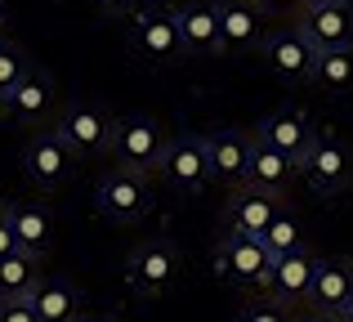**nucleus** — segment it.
Wrapping results in <instances>:
<instances>
[{
  "label": "nucleus",
  "instance_id": "1",
  "mask_svg": "<svg viewBox=\"0 0 353 322\" xmlns=\"http://www.w3.org/2000/svg\"><path fill=\"white\" fill-rule=\"evenodd\" d=\"M295 174H304V183H309L313 192H322V197H331V192H345L353 183V148L340 134H322L309 143V152L300 157L295 165Z\"/></svg>",
  "mask_w": 353,
  "mask_h": 322
},
{
  "label": "nucleus",
  "instance_id": "2",
  "mask_svg": "<svg viewBox=\"0 0 353 322\" xmlns=\"http://www.w3.org/2000/svg\"><path fill=\"white\" fill-rule=\"evenodd\" d=\"M94 210L108 224H139V219L152 210V188H148V174L134 170H108L94 188Z\"/></svg>",
  "mask_w": 353,
  "mask_h": 322
},
{
  "label": "nucleus",
  "instance_id": "3",
  "mask_svg": "<svg viewBox=\"0 0 353 322\" xmlns=\"http://www.w3.org/2000/svg\"><path fill=\"white\" fill-rule=\"evenodd\" d=\"M165 134H161V125L152 121V117H125V121H117V130H112V161H117V170H134V174H148V170H157L165 157Z\"/></svg>",
  "mask_w": 353,
  "mask_h": 322
},
{
  "label": "nucleus",
  "instance_id": "4",
  "mask_svg": "<svg viewBox=\"0 0 353 322\" xmlns=\"http://www.w3.org/2000/svg\"><path fill=\"white\" fill-rule=\"evenodd\" d=\"M130 45L143 63L152 68H165V63L183 59V36H179V14L161 5H148L134 14V32H130Z\"/></svg>",
  "mask_w": 353,
  "mask_h": 322
},
{
  "label": "nucleus",
  "instance_id": "5",
  "mask_svg": "<svg viewBox=\"0 0 353 322\" xmlns=\"http://www.w3.org/2000/svg\"><path fill=\"white\" fill-rule=\"evenodd\" d=\"M112 130H117V121L99 103H85V99H81V103H68L59 112V121H54V134H59L77 157H99V152H108L112 148Z\"/></svg>",
  "mask_w": 353,
  "mask_h": 322
},
{
  "label": "nucleus",
  "instance_id": "6",
  "mask_svg": "<svg viewBox=\"0 0 353 322\" xmlns=\"http://www.w3.org/2000/svg\"><path fill=\"white\" fill-rule=\"evenodd\" d=\"M179 251H174V242H165V237H152V242L134 246L125 260V282L130 291H139V296H165V291L179 282Z\"/></svg>",
  "mask_w": 353,
  "mask_h": 322
},
{
  "label": "nucleus",
  "instance_id": "7",
  "mask_svg": "<svg viewBox=\"0 0 353 322\" xmlns=\"http://www.w3.org/2000/svg\"><path fill=\"white\" fill-rule=\"evenodd\" d=\"M268 269L273 255L264 251L259 237H241V233H224L215 246V273L233 287H268Z\"/></svg>",
  "mask_w": 353,
  "mask_h": 322
},
{
  "label": "nucleus",
  "instance_id": "8",
  "mask_svg": "<svg viewBox=\"0 0 353 322\" xmlns=\"http://www.w3.org/2000/svg\"><path fill=\"white\" fill-rule=\"evenodd\" d=\"M157 174H161V179L170 183L174 192H183V197L201 192V188L210 183L206 139H201V134H179V139H170V143H165L161 165H157Z\"/></svg>",
  "mask_w": 353,
  "mask_h": 322
},
{
  "label": "nucleus",
  "instance_id": "9",
  "mask_svg": "<svg viewBox=\"0 0 353 322\" xmlns=\"http://www.w3.org/2000/svg\"><path fill=\"white\" fill-rule=\"evenodd\" d=\"M77 161H81V157H77V152H72L54 130H41V134H36V139L23 148V174L36 183V188H45V192L63 188V183L77 174Z\"/></svg>",
  "mask_w": 353,
  "mask_h": 322
},
{
  "label": "nucleus",
  "instance_id": "10",
  "mask_svg": "<svg viewBox=\"0 0 353 322\" xmlns=\"http://www.w3.org/2000/svg\"><path fill=\"white\" fill-rule=\"evenodd\" d=\"M295 27H300V36L318 54L353 50V0H340V5H304Z\"/></svg>",
  "mask_w": 353,
  "mask_h": 322
},
{
  "label": "nucleus",
  "instance_id": "11",
  "mask_svg": "<svg viewBox=\"0 0 353 322\" xmlns=\"http://www.w3.org/2000/svg\"><path fill=\"white\" fill-rule=\"evenodd\" d=\"M264 63L273 68V77H282L286 85H300V81H313V63H318V50L300 36V27H282V32L264 36L259 45Z\"/></svg>",
  "mask_w": 353,
  "mask_h": 322
},
{
  "label": "nucleus",
  "instance_id": "12",
  "mask_svg": "<svg viewBox=\"0 0 353 322\" xmlns=\"http://www.w3.org/2000/svg\"><path fill=\"white\" fill-rule=\"evenodd\" d=\"M313 273H318V255L309 251V246H300V251L291 255H277L273 269H268V300H277V305H309V287H313Z\"/></svg>",
  "mask_w": 353,
  "mask_h": 322
},
{
  "label": "nucleus",
  "instance_id": "13",
  "mask_svg": "<svg viewBox=\"0 0 353 322\" xmlns=\"http://www.w3.org/2000/svg\"><path fill=\"white\" fill-rule=\"evenodd\" d=\"M313 139H318V125H313L304 112H295V108H286V112H273V117H264V121L255 125V143H268V148H277L282 157H291L295 165H300V157L309 152Z\"/></svg>",
  "mask_w": 353,
  "mask_h": 322
},
{
  "label": "nucleus",
  "instance_id": "14",
  "mask_svg": "<svg viewBox=\"0 0 353 322\" xmlns=\"http://www.w3.org/2000/svg\"><path fill=\"white\" fill-rule=\"evenodd\" d=\"M309 305H313V314H327L336 322L345 318V309L353 305V264L349 260H318Z\"/></svg>",
  "mask_w": 353,
  "mask_h": 322
},
{
  "label": "nucleus",
  "instance_id": "15",
  "mask_svg": "<svg viewBox=\"0 0 353 322\" xmlns=\"http://www.w3.org/2000/svg\"><path fill=\"white\" fill-rule=\"evenodd\" d=\"M250 148H255V134H241V130H215V134H206L210 179H219V183H246Z\"/></svg>",
  "mask_w": 353,
  "mask_h": 322
},
{
  "label": "nucleus",
  "instance_id": "16",
  "mask_svg": "<svg viewBox=\"0 0 353 322\" xmlns=\"http://www.w3.org/2000/svg\"><path fill=\"white\" fill-rule=\"evenodd\" d=\"M219 45L224 54H246L264 45V27H259V5L250 0H219Z\"/></svg>",
  "mask_w": 353,
  "mask_h": 322
},
{
  "label": "nucleus",
  "instance_id": "17",
  "mask_svg": "<svg viewBox=\"0 0 353 322\" xmlns=\"http://www.w3.org/2000/svg\"><path fill=\"white\" fill-rule=\"evenodd\" d=\"M27 305H32L36 322H81V314H85L81 291L72 287L68 278H59V273H50V278L36 282V291L27 296Z\"/></svg>",
  "mask_w": 353,
  "mask_h": 322
},
{
  "label": "nucleus",
  "instance_id": "18",
  "mask_svg": "<svg viewBox=\"0 0 353 322\" xmlns=\"http://www.w3.org/2000/svg\"><path fill=\"white\" fill-rule=\"evenodd\" d=\"M277 210H282V201H277V197H268V192H255V188H241V192H233V201H228L224 224H228V233L264 237L268 224L277 219Z\"/></svg>",
  "mask_w": 353,
  "mask_h": 322
},
{
  "label": "nucleus",
  "instance_id": "19",
  "mask_svg": "<svg viewBox=\"0 0 353 322\" xmlns=\"http://www.w3.org/2000/svg\"><path fill=\"white\" fill-rule=\"evenodd\" d=\"M179 14V36H183V54H197V59H210L219 54V9L210 0H192V5L174 9Z\"/></svg>",
  "mask_w": 353,
  "mask_h": 322
},
{
  "label": "nucleus",
  "instance_id": "20",
  "mask_svg": "<svg viewBox=\"0 0 353 322\" xmlns=\"http://www.w3.org/2000/svg\"><path fill=\"white\" fill-rule=\"evenodd\" d=\"M5 219L18 237V251H32V255H45L54 242V215L41 206V201H9L5 206Z\"/></svg>",
  "mask_w": 353,
  "mask_h": 322
},
{
  "label": "nucleus",
  "instance_id": "21",
  "mask_svg": "<svg viewBox=\"0 0 353 322\" xmlns=\"http://www.w3.org/2000/svg\"><path fill=\"white\" fill-rule=\"evenodd\" d=\"M291 174H295V161L291 157H282V152L268 148V143H255V148H250V165H246V183H241V188L282 197V188L291 183Z\"/></svg>",
  "mask_w": 353,
  "mask_h": 322
},
{
  "label": "nucleus",
  "instance_id": "22",
  "mask_svg": "<svg viewBox=\"0 0 353 322\" xmlns=\"http://www.w3.org/2000/svg\"><path fill=\"white\" fill-rule=\"evenodd\" d=\"M41 255L32 251H9L0 260V300H27L41 282Z\"/></svg>",
  "mask_w": 353,
  "mask_h": 322
},
{
  "label": "nucleus",
  "instance_id": "23",
  "mask_svg": "<svg viewBox=\"0 0 353 322\" xmlns=\"http://www.w3.org/2000/svg\"><path fill=\"white\" fill-rule=\"evenodd\" d=\"M5 112L14 117V121H23V125H41L45 117L54 112V85L41 77V72H32V77L23 81V90L5 103Z\"/></svg>",
  "mask_w": 353,
  "mask_h": 322
},
{
  "label": "nucleus",
  "instance_id": "24",
  "mask_svg": "<svg viewBox=\"0 0 353 322\" xmlns=\"http://www.w3.org/2000/svg\"><path fill=\"white\" fill-rule=\"evenodd\" d=\"M313 81L327 94H349L353 90V50H327L313 63Z\"/></svg>",
  "mask_w": 353,
  "mask_h": 322
},
{
  "label": "nucleus",
  "instance_id": "25",
  "mask_svg": "<svg viewBox=\"0 0 353 322\" xmlns=\"http://www.w3.org/2000/svg\"><path fill=\"white\" fill-rule=\"evenodd\" d=\"M259 242H264V251L277 260V255H291V251L304 246V228H300V219H295L291 210H277V219L268 224V233L259 237Z\"/></svg>",
  "mask_w": 353,
  "mask_h": 322
},
{
  "label": "nucleus",
  "instance_id": "26",
  "mask_svg": "<svg viewBox=\"0 0 353 322\" xmlns=\"http://www.w3.org/2000/svg\"><path fill=\"white\" fill-rule=\"evenodd\" d=\"M27 77H32V63H27V54L18 50V45H5V50H0V108H5L9 99L23 90Z\"/></svg>",
  "mask_w": 353,
  "mask_h": 322
},
{
  "label": "nucleus",
  "instance_id": "27",
  "mask_svg": "<svg viewBox=\"0 0 353 322\" xmlns=\"http://www.w3.org/2000/svg\"><path fill=\"white\" fill-rule=\"evenodd\" d=\"M237 322H291V314H286L277 300H255V305L241 309V318H237Z\"/></svg>",
  "mask_w": 353,
  "mask_h": 322
},
{
  "label": "nucleus",
  "instance_id": "28",
  "mask_svg": "<svg viewBox=\"0 0 353 322\" xmlns=\"http://www.w3.org/2000/svg\"><path fill=\"white\" fill-rule=\"evenodd\" d=\"M0 322H36L27 300H0Z\"/></svg>",
  "mask_w": 353,
  "mask_h": 322
},
{
  "label": "nucleus",
  "instance_id": "29",
  "mask_svg": "<svg viewBox=\"0 0 353 322\" xmlns=\"http://www.w3.org/2000/svg\"><path fill=\"white\" fill-rule=\"evenodd\" d=\"M94 5L103 9V14H112V18H134L143 0H94Z\"/></svg>",
  "mask_w": 353,
  "mask_h": 322
},
{
  "label": "nucleus",
  "instance_id": "30",
  "mask_svg": "<svg viewBox=\"0 0 353 322\" xmlns=\"http://www.w3.org/2000/svg\"><path fill=\"white\" fill-rule=\"evenodd\" d=\"M259 9H268V14H300L304 0H255Z\"/></svg>",
  "mask_w": 353,
  "mask_h": 322
},
{
  "label": "nucleus",
  "instance_id": "31",
  "mask_svg": "<svg viewBox=\"0 0 353 322\" xmlns=\"http://www.w3.org/2000/svg\"><path fill=\"white\" fill-rule=\"evenodd\" d=\"M9 251H18V237H14V228H9V219H5V210H0V260H5Z\"/></svg>",
  "mask_w": 353,
  "mask_h": 322
},
{
  "label": "nucleus",
  "instance_id": "32",
  "mask_svg": "<svg viewBox=\"0 0 353 322\" xmlns=\"http://www.w3.org/2000/svg\"><path fill=\"white\" fill-rule=\"evenodd\" d=\"M81 322H117L112 314H81Z\"/></svg>",
  "mask_w": 353,
  "mask_h": 322
},
{
  "label": "nucleus",
  "instance_id": "33",
  "mask_svg": "<svg viewBox=\"0 0 353 322\" xmlns=\"http://www.w3.org/2000/svg\"><path fill=\"white\" fill-rule=\"evenodd\" d=\"M295 322H336V318H327V314H304V318H295Z\"/></svg>",
  "mask_w": 353,
  "mask_h": 322
},
{
  "label": "nucleus",
  "instance_id": "34",
  "mask_svg": "<svg viewBox=\"0 0 353 322\" xmlns=\"http://www.w3.org/2000/svg\"><path fill=\"white\" fill-rule=\"evenodd\" d=\"M304 5H340V0H304Z\"/></svg>",
  "mask_w": 353,
  "mask_h": 322
},
{
  "label": "nucleus",
  "instance_id": "35",
  "mask_svg": "<svg viewBox=\"0 0 353 322\" xmlns=\"http://www.w3.org/2000/svg\"><path fill=\"white\" fill-rule=\"evenodd\" d=\"M340 322H353V305H349V309H345V318H340Z\"/></svg>",
  "mask_w": 353,
  "mask_h": 322
},
{
  "label": "nucleus",
  "instance_id": "36",
  "mask_svg": "<svg viewBox=\"0 0 353 322\" xmlns=\"http://www.w3.org/2000/svg\"><path fill=\"white\" fill-rule=\"evenodd\" d=\"M5 5H9V0H0V14H5Z\"/></svg>",
  "mask_w": 353,
  "mask_h": 322
},
{
  "label": "nucleus",
  "instance_id": "37",
  "mask_svg": "<svg viewBox=\"0 0 353 322\" xmlns=\"http://www.w3.org/2000/svg\"><path fill=\"white\" fill-rule=\"evenodd\" d=\"M5 45H9V41H5V36H0V50H5Z\"/></svg>",
  "mask_w": 353,
  "mask_h": 322
},
{
  "label": "nucleus",
  "instance_id": "38",
  "mask_svg": "<svg viewBox=\"0 0 353 322\" xmlns=\"http://www.w3.org/2000/svg\"><path fill=\"white\" fill-rule=\"evenodd\" d=\"M0 210H5V201H0Z\"/></svg>",
  "mask_w": 353,
  "mask_h": 322
},
{
  "label": "nucleus",
  "instance_id": "39",
  "mask_svg": "<svg viewBox=\"0 0 353 322\" xmlns=\"http://www.w3.org/2000/svg\"><path fill=\"white\" fill-rule=\"evenodd\" d=\"M349 264H353V260H349Z\"/></svg>",
  "mask_w": 353,
  "mask_h": 322
}]
</instances>
